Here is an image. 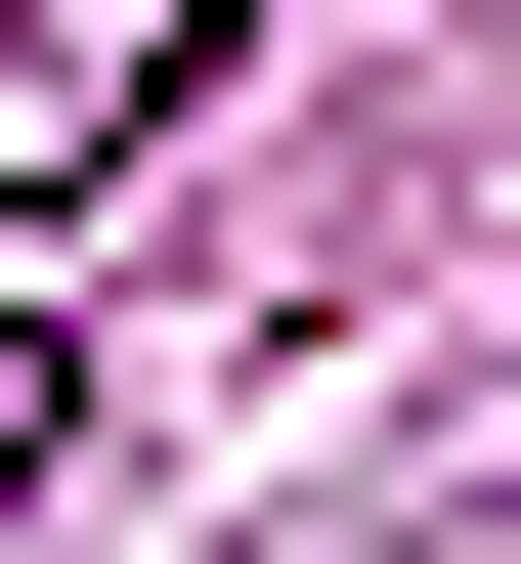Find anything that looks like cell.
Listing matches in <instances>:
<instances>
[{
    "mask_svg": "<svg viewBox=\"0 0 521 564\" xmlns=\"http://www.w3.org/2000/svg\"><path fill=\"white\" fill-rule=\"evenodd\" d=\"M174 87H218V0H0V217H44V174H131Z\"/></svg>",
    "mask_w": 521,
    "mask_h": 564,
    "instance_id": "6da1fadb",
    "label": "cell"
},
{
    "mask_svg": "<svg viewBox=\"0 0 521 564\" xmlns=\"http://www.w3.org/2000/svg\"><path fill=\"white\" fill-rule=\"evenodd\" d=\"M0 478H44V348H0Z\"/></svg>",
    "mask_w": 521,
    "mask_h": 564,
    "instance_id": "7a4b0ae2",
    "label": "cell"
}]
</instances>
